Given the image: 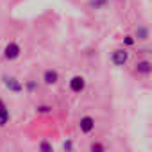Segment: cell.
Wrapping results in <instances>:
<instances>
[{"mask_svg": "<svg viewBox=\"0 0 152 152\" xmlns=\"http://www.w3.org/2000/svg\"><path fill=\"white\" fill-rule=\"evenodd\" d=\"M20 54H22V48H20V45L15 43V41L7 43L6 48H4V57H6L7 61H15V59H18Z\"/></svg>", "mask_w": 152, "mask_h": 152, "instance_id": "cell-1", "label": "cell"}, {"mask_svg": "<svg viewBox=\"0 0 152 152\" xmlns=\"http://www.w3.org/2000/svg\"><path fill=\"white\" fill-rule=\"evenodd\" d=\"M86 88V79L83 75H73L70 79V91L72 93H83Z\"/></svg>", "mask_w": 152, "mask_h": 152, "instance_id": "cell-2", "label": "cell"}, {"mask_svg": "<svg viewBox=\"0 0 152 152\" xmlns=\"http://www.w3.org/2000/svg\"><path fill=\"white\" fill-rule=\"evenodd\" d=\"M127 61H129V52H127L125 48H116V50L111 54V63L116 64V66H124Z\"/></svg>", "mask_w": 152, "mask_h": 152, "instance_id": "cell-3", "label": "cell"}, {"mask_svg": "<svg viewBox=\"0 0 152 152\" xmlns=\"http://www.w3.org/2000/svg\"><path fill=\"white\" fill-rule=\"evenodd\" d=\"M2 81H4V86L9 90V91H15V93H20L23 90L22 83L15 77H11V75H2Z\"/></svg>", "mask_w": 152, "mask_h": 152, "instance_id": "cell-4", "label": "cell"}, {"mask_svg": "<svg viewBox=\"0 0 152 152\" xmlns=\"http://www.w3.org/2000/svg\"><path fill=\"white\" fill-rule=\"evenodd\" d=\"M57 81H59V73H57V70L48 68V70L43 72V83H45L47 86H54Z\"/></svg>", "mask_w": 152, "mask_h": 152, "instance_id": "cell-5", "label": "cell"}, {"mask_svg": "<svg viewBox=\"0 0 152 152\" xmlns=\"http://www.w3.org/2000/svg\"><path fill=\"white\" fill-rule=\"evenodd\" d=\"M79 129H81V132L90 134V132L95 129V120H93V116H83L81 122H79Z\"/></svg>", "mask_w": 152, "mask_h": 152, "instance_id": "cell-6", "label": "cell"}, {"mask_svg": "<svg viewBox=\"0 0 152 152\" xmlns=\"http://www.w3.org/2000/svg\"><path fill=\"white\" fill-rule=\"evenodd\" d=\"M134 72L140 73V75H148V73L152 72V64H150V61H138V63L134 64Z\"/></svg>", "mask_w": 152, "mask_h": 152, "instance_id": "cell-7", "label": "cell"}, {"mask_svg": "<svg viewBox=\"0 0 152 152\" xmlns=\"http://www.w3.org/2000/svg\"><path fill=\"white\" fill-rule=\"evenodd\" d=\"M9 109H7V106H6V102L4 100H0V127H4L7 122H9Z\"/></svg>", "mask_w": 152, "mask_h": 152, "instance_id": "cell-8", "label": "cell"}, {"mask_svg": "<svg viewBox=\"0 0 152 152\" xmlns=\"http://www.w3.org/2000/svg\"><path fill=\"white\" fill-rule=\"evenodd\" d=\"M134 39H138V41H147V39H148V29H147L145 25H140V27L136 29V32H134Z\"/></svg>", "mask_w": 152, "mask_h": 152, "instance_id": "cell-9", "label": "cell"}, {"mask_svg": "<svg viewBox=\"0 0 152 152\" xmlns=\"http://www.w3.org/2000/svg\"><path fill=\"white\" fill-rule=\"evenodd\" d=\"M109 0H90V7L91 9H104L107 6Z\"/></svg>", "mask_w": 152, "mask_h": 152, "instance_id": "cell-10", "label": "cell"}, {"mask_svg": "<svg viewBox=\"0 0 152 152\" xmlns=\"http://www.w3.org/2000/svg\"><path fill=\"white\" fill-rule=\"evenodd\" d=\"M25 88H27V91H29V93H34V91H36V88H38V83H36V81H27Z\"/></svg>", "mask_w": 152, "mask_h": 152, "instance_id": "cell-11", "label": "cell"}, {"mask_svg": "<svg viewBox=\"0 0 152 152\" xmlns=\"http://www.w3.org/2000/svg\"><path fill=\"white\" fill-rule=\"evenodd\" d=\"M39 148H41V150H48V152L54 150V147H52L48 141H41V143H39Z\"/></svg>", "mask_w": 152, "mask_h": 152, "instance_id": "cell-12", "label": "cell"}, {"mask_svg": "<svg viewBox=\"0 0 152 152\" xmlns=\"http://www.w3.org/2000/svg\"><path fill=\"white\" fill-rule=\"evenodd\" d=\"M90 150H97V152H102V150H106V147L104 145H100V143H91V147H90Z\"/></svg>", "mask_w": 152, "mask_h": 152, "instance_id": "cell-13", "label": "cell"}, {"mask_svg": "<svg viewBox=\"0 0 152 152\" xmlns=\"http://www.w3.org/2000/svg\"><path fill=\"white\" fill-rule=\"evenodd\" d=\"M36 111H38V113H50V111H52V107H50V106H38V107H36Z\"/></svg>", "mask_w": 152, "mask_h": 152, "instance_id": "cell-14", "label": "cell"}, {"mask_svg": "<svg viewBox=\"0 0 152 152\" xmlns=\"http://www.w3.org/2000/svg\"><path fill=\"white\" fill-rule=\"evenodd\" d=\"M134 41H136V39H134V36H125V38H124V43H125V45H129V47H131V45H134Z\"/></svg>", "mask_w": 152, "mask_h": 152, "instance_id": "cell-15", "label": "cell"}, {"mask_svg": "<svg viewBox=\"0 0 152 152\" xmlns=\"http://www.w3.org/2000/svg\"><path fill=\"white\" fill-rule=\"evenodd\" d=\"M63 148H64V150H72V148H73L72 141H64V143H63Z\"/></svg>", "mask_w": 152, "mask_h": 152, "instance_id": "cell-16", "label": "cell"}]
</instances>
